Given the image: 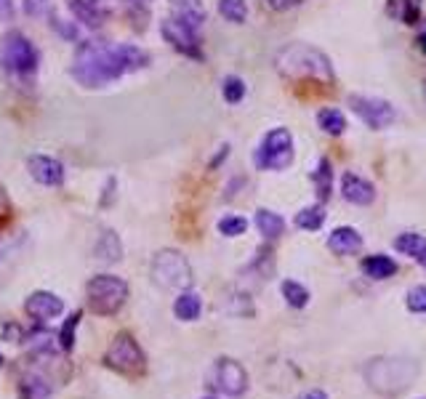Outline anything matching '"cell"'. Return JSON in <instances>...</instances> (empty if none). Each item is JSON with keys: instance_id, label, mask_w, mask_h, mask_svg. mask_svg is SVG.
Masks as SVG:
<instances>
[{"instance_id": "6da1fadb", "label": "cell", "mask_w": 426, "mask_h": 399, "mask_svg": "<svg viewBox=\"0 0 426 399\" xmlns=\"http://www.w3.org/2000/svg\"><path fill=\"white\" fill-rule=\"evenodd\" d=\"M149 53L134 43H107V40H83L73 56L70 72L83 88H104L120 80L123 75L144 70Z\"/></svg>"}, {"instance_id": "7a4b0ae2", "label": "cell", "mask_w": 426, "mask_h": 399, "mask_svg": "<svg viewBox=\"0 0 426 399\" xmlns=\"http://www.w3.org/2000/svg\"><path fill=\"white\" fill-rule=\"evenodd\" d=\"M275 67L282 77L293 80H317L322 85L333 83V64L320 49H312L306 43H291L277 51Z\"/></svg>"}, {"instance_id": "3957f363", "label": "cell", "mask_w": 426, "mask_h": 399, "mask_svg": "<svg viewBox=\"0 0 426 399\" xmlns=\"http://www.w3.org/2000/svg\"><path fill=\"white\" fill-rule=\"evenodd\" d=\"M85 296H88V309L94 315L112 317L120 312L128 298V285L115 274H99L85 285Z\"/></svg>"}, {"instance_id": "277c9868", "label": "cell", "mask_w": 426, "mask_h": 399, "mask_svg": "<svg viewBox=\"0 0 426 399\" xmlns=\"http://www.w3.org/2000/svg\"><path fill=\"white\" fill-rule=\"evenodd\" d=\"M0 64L13 77H32L37 72V64H40V53L30 37L13 30L0 43Z\"/></svg>"}, {"instance_id": "5b68a950", "label": "cell", "mask_w": 426, "mask_h": 399, "mask_svg": "<svg viewBox=\"0 0 426 399\" xmlns=\"http://www.w3.org/2000/svg\"><path fill=\"white\" fill-rule=\"evenodd\" d=\"M253 163L258 170H285L293 163V133L288 128H272L264 133L261 144L256 149Z\"/></svg>"}, {"instance_id": "8992f818", "label": "cell", "mask_w": 426, "mask_h": 399, "mask_svg": "<svg viewBox=\"0 0 426 399\" xmlns=\"http://www.w3.org/2000/svg\"><path fill=\"white\" fill-rule=\"evenodd\" d=\"M152 279L163 291H187L192 285L189 261L179 251H160L152 258Z\"/></svg>"}, {"instance_id": "52a82bcc", "label": "cell", "mask_w": 426, "mask_h": 399, "mask_svg": "<svg viewBox=\"0 0 426 399\" xmlns=\"http://www.w3.org/2000/svg\"><path fill=\"white\" fill-rule=\"evenodd\" d=\"M104 365L123 375H142L146 367V357L144 351H142V346L136 343L134 336L120 333L118 338L112 341L107 354H104Z\"/></svg>"}, {"instance_id": "ba28073f", "label": "cell", "mask_w": 426, "mask_h": 399, "mask_svg": "<svg viewBox=\"0 0 426 399\" xmlns=\"http://www.w3.org/2000/svg\"><path fill=\"white\" fill-rule=\"evenodd\" d=\"M352 112L373 131H384L397 120V109L391 107L387 99L378 96H349Z\"/></svg>"}, {"instance_id": "9c48e42d", "label": "cell", "mask_w": 426, "mask_h": 399, "mask_svg": "<svg viewBox=\"0 0 426 399\" xmlns=\"http://www.w3.org/2000/svg\"><path fill=\"white\" fill-rule=\"evenodd\" d=\"M211 386L224 397H243L248 391V373L240 362L230 357H221L211 370Z\"/></svg>"}, {"instance_id": "30bf717a", "label": "cell", "mask_w": 426, "mask_h": 399, "mask_svg": "<svg viewBox=\"0 0 426 399\" xmlns=\"http://www.w3.org/2000/svg\"><path fill=\"white\" fill-rule=\"evenodd\" d=\"M411 362H402V360H378V362L368 365V381L373 388H381V391H400V388L411 386L415 373H402Z\"/></svg>"}, {"instance_id": "8fae6325", "label": "cell", "mask_w": 426, "mask_h": 399, "mask_svg": "<svg viewBox=\"0 0 426 399\" xmlns=\"http://www.w3.org/2000/svg\"><path fill=\"white\" fill-rule=\"evenodd\" d=\"M160 32H163L165 43H168L173 51H179V53L189 56V59L203 61V49H200V37H197V30H192L189 25L179 22L176 16H168V19H163V25H160Z\"/></svg>"}, {"instance_id": "7c38bea8", "label": "cell", "mask_w": 426, "mask_h": 399, "mask_svg": "<svg viewBox=\"0 0 426 399\" xmlns=\"http://www.w3.org/2000/svg\"><path fill=\"white\" fill-rule=\"evenodd\" d=\"M27 170L43 186H61L64 184V165L56 158H49V155H30Z\"/></svg>"}, {"instance_id": "4fadbf2b", "label": "cell", "mask_w": 426, "mask_h": 399, "mask_svg": "<svg viewBox=\"0 0 426 399\" xmlns=\"http://www.w3.org/2000/svg\"><path fill=\"white\" fill-rule=\"evenodd\" d=\"M25 309H27V315L35 317L37 322H49V319H56V317L64 315V301H61L56 293L35 291L25 301Z\"/></svg>"}, {"instance_id": "5bb4252c", "label": "cell", "mask_w": 426, "mask_h": 399, "mask_svg": "<svg viewBox=\"0 0 426 399\" xmlns=\"http://www.w3.org/2000/svg\"><path fill=\"white\" fill-rule=\"evenodd\" d=\"M341 197H344L346 203H352V205H373L376 186L368 182V179H363V176L346 170V173L341 176Z\"/></svg>"}, {"instance_id": "9a60e30c", "label": "cell", "mask_w": 426, "mask_h": 399, "mask_svg": "<svg viewBox=\"0 0 426 399\" xmlns=\"http://www.w3.org/2000/svg\"><path fill=\"white\" fill-rule=\"evenodd\" d=\"M328 248L336 255H354L363 251V237L354 227H336L328 234Z\"/></svg>"}, {"instance_id": "2e32d148", "label": "cell", "mask_w": 426, "mask_h": 399, "mask_svg": "<svg viewBox=\"0 0 426 399\" xmlns=\"http://www.w3.org/2000/svg\"><path fill=\"white\" fill-rule=\"evenodd\" d=\"M170 6H173V16L192 30H200L206 22V8L200 0H170Z\"/></svg>"}, {"instance_id": "e0dca14e", "label": "cell", "mask_w": 426, "mask_h": 399, "mask_svg": "<svg viewBox=\"0 0 426 399\" xmlns=\"http://www.w3.org/2000/svg\"><path fill=\"white\" fill-rule=\"evenodd\" d=\"M256 229L264 240H277L282 232H285V218L269 208H258L256 210Z\"/></svg>"}, {"instance_id": "ac0fdd59", "label": "cell", "mask_w": 426, "mask_h": 399, "mask_svg": "<svg viewBox=\"0 0 426 399\" xmlns=\"http://www.w3.org/2000/svg\"><path fill=\"white\" fill-rule=\"evenodd\" d=\"M363 274L370 279H389L397 274V261H391L389 255L384 253L368 255L363 261Z\"/></svg>"}, {"instance_id": "d6986e66", "label": "cell", "mask_w": 426, "mask_h": 399, "mask_svg": "<svg viewBox=\"0 0 426 399\" xmlns=\"http://www.w3.org/2000/svg\"><path fill=\"white\" fill-rule=\"evenodd\" d=\"M203 312V301H200V296L192 291H182L179 293V298L173 303V315L179 317L182 322H195L197 317Z\"/></svg>"}, {"instance_id": "ffe728a7", "label": "cell", "mask_w": 426, "mask_h": 399, "mask_svg": "<svg viewBox=\"0 0 426 399\" xmlns=\"http://www.w3.org/2000/svg\"><path fill=\"white\" fill-rule=\"evenodd\" d=\"M394 251L402 255H411V258H421V255L426 253V237L424 234H418V232H402V234H397L394 237Z\"/></svg>"}, {"instance_id": "44dd1931", "label": "cell", "mask_w": 426, "mask_h": 399, "mask_svg": "<svg viewBox=\"0 0 426 399\" xmlns=\"http://www.w3.org/2000/svg\"><path fill=\"white\" fill-rule=\"evenodd\" d=\"M389 16L400 19L402 25L415 27L421 22V0H389Z\"/></svg>"}, {"instance_id": "7402d4cb", "label": "cell", "mask_w": 426, "mask_h": 399, "mask_svg": "<svg viewBox=\"0 0 426 399\" xmlns=\"http://www.w3.org/2000/svg\"><path fill=\"white\" fill-rule=\"evenodd\" d=\"M22 397L25 399H49L51 397V378H46L43 373H27V378L22 381Z\"/></svg>"}, {"instance_id": "603a6c76", "label": "cell", "mask_w": 426, "mask_h": 399, "mask_svg": "<svg viewBox=\"0 0 426 399\" xmlns=\"http://www.w3.org/2000/svg\"><path fill=\"white\" fill-rule=\"evenodd\" d=\"M317 125L328 133V136H341V133L346 131V118H344L341 109L325 107L317 112Z\"/></svg>"}, {"instance_id": "cb8c5ba5", "label": "cell", "mask_w": 426, "mask_h": 399, "mask_svg": "<svg viewBox=\"0 0 426 399\" xmlns=\"http://www.w3.org/2000/svg\"><path fill=\"white\" fill-rule=\"evenodd\" d=\"M70 8L88 27H101V22H104V11L99 8L94 0H70Z\"/></svg>"}, {"instance_id": "d4e9b609", "label": "cell", "mask_w": 426, "mask_h": 399, "mask_svg": "<svg viewBox=\"0 0 426 399\" xmlns=\"http://www.w3.org/2000/svg\"><path fill=\"white\" fill-rule=\"evenodd\" d=\"M96 255L99 261H107V264H112V261H120L123 258V245H120V237L115 234V232H104L101 234V240H99L96 245Z\"/></svg>"}, {"instance_id": "484cf974", "label": "cell", "mask_w": 426, "mask_h": 399, "mask_svg": "<svg viewBox=\"0 0 426 399\" xmlns=\"http://www.w3.org/2000/svg\"><path fill=\"white\" fill-rule=\"evenodd\" d=\"M312 182L317 186V197L320 203H325L330 194V186H333V170H330V160L322 158L317 163V170H312Z\"/></svg>"}, {"instance_id": "4316f807", "label": "cell", "mask_w": 426, "mask_h": 399, "mask_svg": "<svg viewBox=\"0 0 426 399\" xmlns=\"http://www.w3.org/2000/svg\"><path fill=\"white\" fill-rule=\"evenodd\" d=\"M325 224V208L322 205H309V208H301L296 213V227L304 232H317L320 227Z\"/></svg>"}, {"instance_id": "83f0119b", "label": "cell", "mask_w": 426, "mask_h": 399, "mask_svg": "<svg viewBox=\"0 0 426 399\" xmlns=\"http://www.w3.org/2000/svg\"><path fill=\"white\" fill-rule=\"evenodd\" d=\"M282 291V298L288 301V306H293V309H304L306 303H309V291H306L301 282H296V279H285L280 285Z\"/></svg>"}, {"instance_id": "f1b7e54d", "label": "cell", "mask_w": 426, "mask_h": 399, "mask_svg": "<svg viewBox=\"0 0 426 399\" xmlns=\"http://www.w3.org/2000/svg\"><path fill=\"white\" fill-rule=\"evenodd\" d=\"M221 19H227L232 25H243L248 19V3L245 0H219Z\"/></svg>"}, {"instance_id": "f546056e", "label": "cell", "mask_w": 426, "mask_h": 399, "mask_svg": "<svg viewBox=\"0 0 426 399\" xmlns=\"http://www.w3.org/2000/svg\"><path fill=\"white\" fill-rule=\"evenodd\" d=\"M245 83L237 77V75H230V77H224V83H221V96L227 104H240L245 99Z\"/></svg>"}, {"instance_id": "4dcf8cb0", "label": "cell", "mask_w": 426, "mask_h": 399, "mask_svg": "<svg viewBox=\"0 0 426 399\" xmlns=\"http://www.w3.org/2000/svg\"><path fill=\"white\" fill-rule=\"evenodd\" d=\"M248 229V221L243 216H224L219 221V232L224 237H240Z\"/></svg>"}, {"instance_id": "1f68e13d", "label": "cell", "mask_w": 426, "mask_h": 399, "mask_svg": "<svg viewBox=\"0 0 426 399\" xmlns=\"http://www.w3.org/2000/svg\"><path fill=\"white\" fill-rule=\"evenodd\" d=\"M405 303L413 315H426V285H413L405 296Z\"/></svg>"}, {"instance_id": "d6a6232c", "label": "cell", "mask_w": 426, "mask_h": 399, "mask_svg": "<svg viewBox=\"0 0 426 399\" xmlns=\"http://www.w3.org/2000/svg\"><path fill=\"white\" fill-rule=\"evenodd\" d=\"M77 322H80V315H73L70 317V322H64V327H61V333H59V349L61 351H73L75 327H77Z\"/></svg>"}, {"instance_id": "836d02e7", "label": "cell", "mask_w": 426, "mask_h": 399, "mask_svg": "<svg viewBox=\"0 0 426 399\" xmlns=\"http://www.w3.org/2000/svg\"><path fill=\"white\" fill-rule=\"evenodd\" d=\"M267 6L272 11H291V8H299L301 6V0H267Z\"/></svg>"}, {"instance_id": "e575fe53", "label": "cell", "mask_w": 426, "mask_h": 399, "mask_svg": "<svg viewBox=\"0 0 426 399\" xmlns=\"http://www.w3.org/2000/svg\"><path fill=\"white\" fill-rule=\"evenodd\" d=\"M8 216V194L3 189V184H0V218Z\"/></svg>"}, {"instance_id": "d590c367", "label": "cell", "mask_w": 426, "mask_h": 399, "mask_svg": "<svg viewBox=\"0 0 426 399\" xmlns=\"http://www.w3.org/2000/svg\"><path fill=\"white\" fill-rule=\"evenodd\" d=\"M94 3H96L99 8L104 11V0H94ZM110 3H123V6H139V3H144V0H110ZM104 13H107V11H104Z\"/></svg>"}, {"instance_id": "8d00e7d4", "label": "cell", "mask_w": 426, "mask_h": 399, "mask_svg": "<svg viewBox=\"0 0 426 399\" xmlns=\"http://www.w3.org/2000/svg\"><path fill=\"white\" fill-rule=\"evenodd\" d=\"M299 399H328V394H325V391H320V388H312V391L301 394Z\"/></svg>"}, {"instance_id": "74e56055", "label": "cell", "mask_w": 426, "mask_h": 399, "mask_svg": "<svg viewBox=\"0 0 426 399\" xmlns=\"http://www.w3.org/2000/svg\"><path fill=\"white\" fill-rule=\"evenodd\" d=\"M418 43H421V51H424V53H426V30H424V32H421V40H418Z\"/></svg>"}, {"instance_id": "f35d334b", "label": "cell", "mask_w": 426, "mask_h": 399, "mask_svg": "<svg viewBox=\"0 0 426 399\" xmlns=\"http://www.w3.org/2000/svg\"><path fill=\"white\" fill-rule=\"evenodd\" d=\"M418 264H421V266H424V269H426V253L421 255V258H418Z\"/></svg>"}, {"instance_id": "ab89813d", "label": "cell", "mask_w": 426, "mask_h": 399, "mask_svg": "<svg viewBox=\"0 0 426 399\" xmlns=\"http://www.w3.org/2000/svg\"><path fill=\"white\" fill-rule=\"evenodd\" d=\"M424 96H426V83H424Z\"/></svg>"}, {"instance_id": "60d3db41", "label": "cell", "mask_w": 426, "mask_h": 399, "mask_svg": "<svg viewBox=\"0 0 426 399\" xmlns=\"http://www.w3.org/2000/svg\"><path fill=\"white\" fill-rule=\"evenodd\" d=\"M0 365H3V357H0Z\"/></svg>"}, {"instance_id": "b9f144b4", "label": "cell", "mask_w": 426, "mask_h": 399, "mask_svg": "<svg viewBox=\"0 0 426 399\" xmlns=\"http://www.w3.org/2000/svg\"><path fill=\"white\" fill-rule=\"evenodd\" d=\"M206 399H213V397H206Z\"/></svg>"}]
</instances>
